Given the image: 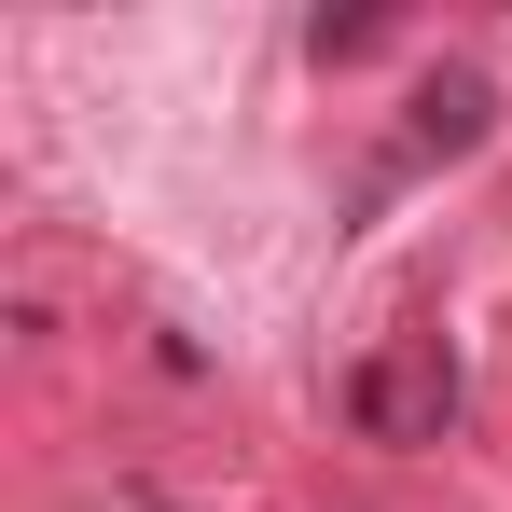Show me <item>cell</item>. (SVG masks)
<instances>
[{"label":"cell","instance_id":"cell-1","mask_svg":"<svg viewBox=\"0 0 512 512\" xmlns=\"http://www.w3.org/2000/svg\"><path fill=\"white\" fill-rule=\"evenodd\" d=\"M443 416H457V360L443 346H388V360L346 374V429L360 443H443Z\"/></svg>","mask_w":512,"mask_h":512},{"label":"cell","instance_id":"cell-2","mask_svg":"<svg viewBox=\"0 0 512 512\" xmlns=\"http://www.w3.org/2000/svg\"><path fill=\"white\" fill-rule=\"evenodd\" d=\"M485 111H499V97L471 84V70H443V84H429V111H416V125H429V153H471V139H485Z\"/></svg>","mask_w":512,"mask_h":512}]
</instances>
